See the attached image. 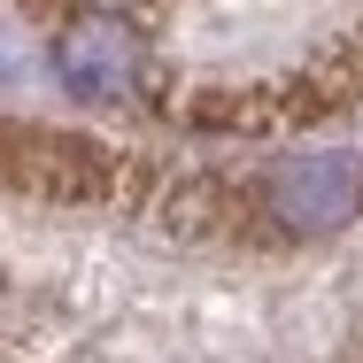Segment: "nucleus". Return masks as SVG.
<instances>
[{"mask_svg":"<svg viewBox=\"0 0 363 363\" xmlns=\"http://www.w3.org/2000/svg\"><path fill=\"white\" fill-rule=\"evenodd\" d=\"M55 62L70 77L85 101H124V93H140L155 85V62L140 55V39H132V23L124 16H101V8H77L62 16V31H55Z\"/></svg>","mask_w":363,"mask_h":363,"instance_id":"obj_1","label":"nucleus"}]
</instances>
